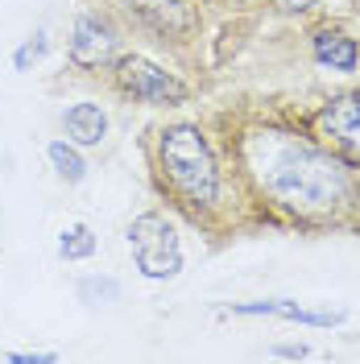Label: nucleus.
<instances>
[{"instance_id":"obj_7","label":"nucleus","mask_w":360,"mask_h":364,"mask_svg":"<svg viewBox=\"0 0 360 364\" xmlns=\"http://www.w3.org/2000/svg\"><path fill=\"white\" fill-rule=\"evenodd\" d=\"M129 9H133L141 21L149 25L154 33H162V38H191L195 33V25H199V17H195V9L186 4V0H129Z\"/></svg>"},{"instance_id":"obj_2","label":"nucleus","mask_w":360,"mask_h":364,"mask_svg":"<svg viewBox=\"0 0 360 364\" xmlns=\"http://www.w3.org/2000/svg\"><path fill=\"white\" fill-rule=\"evenodd\" d=\"M158 166L186 207H211L220 199V166L195 124H170L158 136Z\"/></svg>"},{"instance_id":"obj_17","label":"nucleus","mask_w":360,"mask_h":364,"mask_svg":"<svg viewBox=\"0 0 360 364\" xmlns=\"http://www.w3.org/2000/svg\"><path fill=\"white\" fill-rule=\"evenodd\" d=\"M277 356H290V360H302V356H307V348H302V343H298V348H277Z\"/></svg>"},{"instance_id":"obj_5","label":"nucleus","mask_w":360,"mask_h":364,"mask_svg":"<svg viewBox=\"0 0 360 364\" xmlns=\"http://www.w3.org/2000/svg\"><path fill=\"white\" fill-rule=\"evenodd\" d=\"M315 133L327 141V149H336L339 158L360 161V91L336 95L315 116Z\"/></svg>"},{"instance_id":"obj_15","label":"nucleus","mask_w":360,"mask_h":364,"mask_svg":"<svg viewBox=\"0 0 360 364\" xmlns=\"http://www.w3.org/2000/svg\"><path fill=\"white\" fill-rule=\"evenodd\" d=\"M4 360H13V364H54L58 356H54V352H13V356H4Z\"/></svg>"},{"instance_id":"obj_4","label":"nucleus","mask_w":360,"mask_h":364,"mask_svg":"<svg viewBox=\"0 0 360 364\" xmlns=\"http://www.w3.org/2000/svg\"><path fill=\"white\" fill-rule=\"evenodd\" d=\"M116 83H120V91H129L133 100L149 104V108H174V104H186V95H191L182 79H174L170 70H162L158 63H149L141 54L116 58Z\"/></svg>"},{"instance_id":"obj_8","label":"nucleus","mask_w":360,"mask_h":364,"mask_svg":"<svg viewBox=\"0 0 360 364\" xmlns=\"http://www.w3.org/2000/svg\"><path fill=\"white\" fill-rule=\"evenodd\" d=\"M232 315H273V318H286V323L332 327V323L344 318V311H311V306H298L290 298H261V302H240V306H232Z\"/></svg>"},{"instance_id":"obj_10","label":"nucleus","mask_w":360,"mask_h":364,"mask_svg":"<svg viewBox=\"0 0 360 364\" xmlns=\"http://www.w3.org/2000/svg\"><path fill=\"white\" fill-rule=\"evenodd\" d=\"M315 58L323 63V67H332V70H356L360 50H356V42H352L348 33L323 29V33H315Z\"/></svg>"},{"instance_id":"obj_11","label":"nucleus","mask_w":360,"mask_h":364,"mask_svg":"<svg viewBox=\"0 0 360 364\" xmlns=\"http://www.w3.org/2000/svg\"><path fill=\"white\" fill-rule=\"evenodd\" d=\"M46 158H50V166L58 170L63 182H79L88 174V161H83V154H79L75 141H50V145H46Z\"/></svg>"},{"instance_id":"obj_1","label":"nucleus","mask_w":360,"mask_h":364,"mask_svg":"<svg viewBox=\"0 0 360 364\" xmlns=\"http://www.w3.org/2000/svg\"><path fill=\"white\" fill-rule=\"evenodd\" d=\"M261 186L294 215H332L348 199V174L332 154L273 133L261 145Z\"/></svg>"},{"instance_id":"obj_13","label":"nucleus","mask_w":360,"mask_h":364,"mask_svg":"<svg viewBox=\"0 0 360 364\" xmlns=\"http://www.w3.org/2000/svg\"><path fill=\"white\" fill-rule=\"evenodd\" d=\"M42 54H46V33L38 29V33H33L29 42H21V50L13 54V67H17V70H29L38 58H42Z\"/></svg>"},{"instance_id":"obj_12","label":"nucleus","mask_w":360,"mask_h":364,"mask_svg":"<svg viewBox=\"0 0 360 364\" xmlns=\"http://www.w3.org/2000/svg\"><path fill=\"white\" fill-rule=\"evenodd\" d=\"M58 252L67 257V261H88L95 257V232L88 224H70L63 236H58Z\"/></svg>"},{"instance_id":"obj_9","label":"nucleus","mask_w":360,"mask_h":364,"mask_svg":"<svg viewBox=\"0 0 360 364\" xmlns=\"http://www.w3.org/2000/svg\"><path fill=\"white\" fill-rule=\"evenodd\" d=\"M63 129L75 145H100L108 136V112L100 104H70L63 112Z\"/></svg>"},{"instance_id":"obj_3","label":"nucleus","mask_w":360,"mask_h":364,"mask_svg":"<svg viewBox=\"0 0 360 364\" xmlns=\"http://www.w3.org/2000/svg\"><path fill=\"white\" fill-rule=\"evenodd\" d=\"M129 249H133L137 269L145 277H174L182 269L179 232L158 211H145V215H137L129 224Z\"/></svg>"},{"instance_id":"obj_16","label":"nucleus","mask_w":360,"mask_h":364,"mask_svg":"<svg viewBox=\"0 0 360 364\" xmlns=\"http://www.w3.org/2000/svg\"><path fill=\"white\" fill-rule=\"evenodd\" d=\"M311 4H315V0H277V9H282V13H307Z\"/></svg>"},{"instance_id":"obj_6","label":"nucleus","mask_w":360,"mask_h":364,"mask_svg":"<svg viewBox=\"0 0 360 364\" xmlns=\"http://www.w3.org/2000/svg\"><path fill=\"white\" fill-rule=\"evenodd\" d=\"M120 50V33L104 13H83L70 33V63L75 67H104Z\"/></svg>"},{"instance_id":"obj_14","label":"nucleus","mask_w":360,"mask_h":364,"mask_svg":"<svg viewBox=\"0 0 360 364\" xmlns=\"http://www.w3.org/2000/svg\"><path fill=\"white\" fill-rule=\"evenodd\" d=\"M79 294L83 298H116L120 286H116L112 277H88V282H79Z\"/></svg>"}]
</instances>
